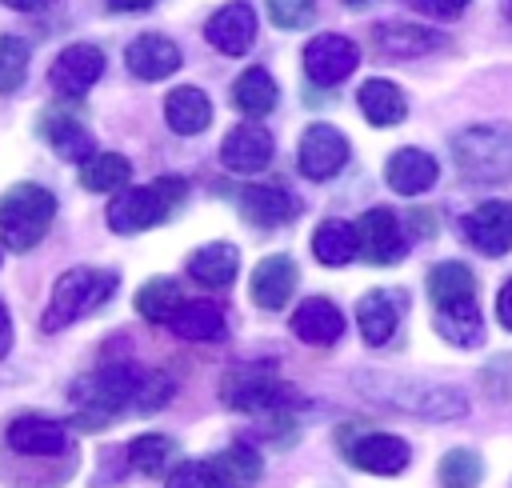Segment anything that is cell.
Returning a JSON list of instances; mask_svg holds the SVG:
<instances>
[{
    "instance_id": "6da1fadb",
    "label": "cell",
    "mask_w": 512,
    "mask_h": 488,
    "mask_svg": "<svg viewBox=\"0 0 512 488\" xmlns=\"http://www.w3.org/2000/svg\"><path fill=\"white\" fill-rule=\"evenodd\" d=\"M172 396V384L164 376H148L136 364H104L100 372L84 376L72 388L76 412L72 424L84 432H100L120 416H148Z\"/></svg>"
},
{
    "instance_id": "7a4b0ae2",
    "label": "cell",
    "mask_w": 512,
    "mask_h": 488,
    "mask_svg": "<svg viewBox=\"0 0 512 488\" xmlns=\"http://www.w3.org/2000/svg\"><path fill=\"white\" fill-rule=\"evenodd\" d=\"M188 196V184L180 176H160L144 188H120L108 204V228L120 232V236H132V232H148L156 224H164Z\"/></svg>"
},
{
    "instance_id": "3957f363",
    "label": "cell",
    "mask_w": 512,
    "mask_h": 488,
    "mask_svg": "<svg viewBox=\"0 0 512 488\" xmlns=\"http://www.w3.org/2000/svg\"><path fill=\"white\" fill-rule=\"evenodd\" d=\"M116 296V272L108 268H68L56 284H52V296H48V308L40 316V328L44 332H60L68 324H76L80 316L104 308L108 300Z\"/></svg>"
},
{
    "instance_id": "277c9868",
    "label": "cell",
    "mask_w": 512,
    "mask_h": 488,
    "mask_svg": "<svg viewBox=\"0 0 512 488\" xmlns=\"http://www.w3.org/2000/svg\"><path fill=\"white\" fill-rule=\"evenodd\" d=\"M52 216H56V196L48 188H40L32 180L12 184L0 196V244L12 252L36 248L48 236Z\"/></svg>"
},
{
    "instance_id": "5b68a950",
    "label": "cell",
    "mask_w": 512,
    "mask_h": 488,
    "mask_svg": "<svg viewBox=\"0 0 512 488\" xmlns=\"http://www.w3.org/2000/svg\"><path fill=\"white\" fill-rule=\"evenodd\" d=\"M452 160L472 184H500L512 176V128L472 124L452 136Z\"/></svg>"
},
{
    "instance_id": "8992f818",
    "label": "cell",
    "mask_w": 512,
    "mask_h": 488,
    "mask_svg": "<svg viewBox=\"0 0 512 488\" xmlns=\"http://www.w3.org/2000/svg\"><path fill=\"white\" fill-rule=\"evenodd\" d=\"M288 396L292 392L272 364H240L220 376V400L232 412H284Z\"/></svg>"
},
{
    "instance_id": "52a82bcc",
    "label": "cell",
    "mask_w": 512,
    "mask_h": 488,
    "mask_svg": "<svg viewBox=\"0 0 512 488\" xmlns=\"http://www.w3.org/2000/svg\"><path fill=\"white\" fill-rule=\"evenodd\" d=\"M356 64H360V48L340 32H320L304 44V72L320 88H332V84L348 80Z\"/></svg>"
},
{
    "instance_id": "ba28073f",
    "label": "cell",
    "mask_w": 512,
    "mask_h": 488,
    "mask_svg": "<svg viewBox=\"0 0 512 488\" xmlns=\"http://www.w3.org/2000/svg\"><path fill=\"white\" fill-rule=\"evenodd\" d=\"M356 248L368 264H400L404 260V228L392 208H368L356 220Z\"/></svg>"
},
{
    "instance_id": "9c48e42d",
    "label": "cell",
    "mask_w": 512,
    "mask_h": 488,
    "mask_svg": "<svg viewBox=\"0 0 512 488\" xmlns=\"http://www.w3.org/2000/svg\"><path fill=\"white\" fill-rule=\"evenodd\" d=\"M296 164H300V172L308 180H332L348 164V140H344V132L332 128V124L304 128L300 148H296Z\"/></svg>"
},
{
    "instance_id": "30bf717a",
    "label": "cell",
    "mask_w": 512,
    "mask_h": 488,
    "mask_svg": "<svg viewBox=\"0 0 512 488\" xmlns=\"http://www.w3.org/2000/svg\"><path fill=\"white\" fill-rule=\"evenodd\" d=\"M460 228H464V240L484 256L512 252V204L508 200H484L460 220Z\"/></svg>"
},
{
    "instance_id": "8fae6325",
    "label": "cell",
    "mask_w": 512,
    "mask_h": 488,
    "mask_svg": "<svg viewBox=\"0 0 512 488\" xmlns=\"http://www.w3.org/2000/svg\"><path fill=\"white\" fill-rule=\"evenodd\" d=\"M204 36L216 52L224 56H244L256 40V8L248 0H232L224 8H216L204 24Z\"/></svg>"
},
{
    "instance_id": "7c38bea8",
    "label": "cell",
    "mask_w": 512,
    "mask_h": 488,
    "mask_svg": "<svg viewBox=\"0 0 512 488\" xmlns=\"http://www.w3.org/2000/svg\"><path fill=\"white\" fill-rule=\"evenodd\" d=\"M104 72V52L96 44H68L52 68H48V84L60 92V96H84Z\"/></svg>"
},
{
    "instance_id": "4fadbf2b",
    "label": "cell",
    "mask_w": 512,
    "mask_h": 488,
    "mask_svg": "<svg viewBox=\"0 0 512 488\" xmlns=\"http://www.w3.org/2000/svg\"><path fill=\"white\" fill-rule=\"evenodd\" d=\"M300 280V268L292 256L276 252V256H264L256 268H252V280H248V292H252V304L264 308V312H280L292 296Z\"/></svg>"
},
{
    "instance_id": "5bb4252c",
    "label": "cell",
    "mask_w": 512,
    "mask_h": 488,
    "mask_svg": "<svg viewBox=\"0 0 512 488\" xmlns=\"http://www.w3.org/2000/svg\"><path fill=\"white\" fill-rule=\"evenodd\" d=\"M4 440H8V448L20 452V456H60V452L68 448V428H64L60 420L24 412V416L8 420Z\"/></svg>"
},
{
    "instance_id": "9a60e30c",
    "label": "cell",
    "mask_w": 512,
    "mask_h": 488,
    "mask_svg": "<svg viewBox=\"0 0 512 488\" xmlns=\"http://www.w3.org/2000/svg\"><path fill=\"white\" fill-rule=\"evenodd\" d=\"M344 456H348L356 468L372 472V476H396V472L408 468L412 448H408V440H400V436H392V432H368V436L352 440V444L344 448Z\"/></svg>"
},
{
    "instance_id": "2e32d148",
    "label": "cell",
    "mask_w": 512,
    "mask_h": 488,
    "mask_svg": "<svg viewBox=\"0 0 512 488\" xmlns=\"http://www.w3.org/2000/svg\"><path fill=\"white\" fill-rule=\"evenodd\" d=\"M268 160H272V136H268V128H260L256 120L228 128V136H224V144H220V164H224L228 172L252 176V172H260V168H268Z\"/></svg>"
},
{
    "instance_id": "e0dca14e",
    "label": "cell",
    "mask_w": 512,
    "mask_h": 488,
    "mask_svg": "<svg viewBox=\"0 0 512 488\" xmlns=\"http://www.w3.org/2000/svg\"><path fill=\"white\" fill-rule=\"evenodd\" d=\"M404 304H408V296L396 292V288H372V292H364L360 304H356V328H360V336L368 344H388L392 332H396V324H400V316H404Z\"/></svg>"
},
{
    "instance_id": "ac0fdd59",
    "label": "cell",
    "mask_w": 512,
    "mask_h": 488,
    "mask_svg": "<svg viewBox=\"0 0 512 488\" xmlns=\"http://www.w3.org/2000/svg\"><path fill=\"white\" fill-rule=\"evenodd\" d=\"M240 216L256 228H280L300 216V200L280 184H248L240 188Z\"/></svg>"
},
{
    "instance_id": "d6986e66",
    "label": "cell",
    "mask_w": 512,
    "mask_h": 488,
    "mask_svg": "<svg viewBox=\"0 0 512 488\" xmlns=\"http://www.w3.org/2000/svg\"><path fill=\"white\" fill-rule=\"evenodd\" d=\"M124 64L136 80H164L180 68V48L160 32H144L124 48Z\"/></svg>"
},
{
    "instance_id": "ffe728a7",
    "label": "cell",
    "mask_w": 512,
    "mask_h": 488,
    "mask_svg": "<svg viewBox=\"0 0 512 488\" xmlns=\"http://www.w3.org/2000/svg\"><path fill=\"white\" fill-rule=\"evenodd\" d=\"M292 332H296L304 344L328 348V344H336V340L344 336V312H340L328 296H308V300H300L296 312H292Z\"/></svg>"
},
{
    "instance_id": "44dd1931",
    "label": "cell",
    "mask_w": 512,
    "mask_h": 488,
    "mask_svg": "<svg viewBox=\"0 0 512 488\" xmlns=\"http://www.w3.org/2000/svg\"><path fill=\"white\" fill-rule=\"evenodd\" d=\"M436 176H440V168H436V160H432L424 148H396V152L388 156V164H384V180H388V188L400 192V196H420V192H428V188L436 184Z\"/></svg>"
},
{
    "instance_id": "7402d4cb",
    "label": "cell",
    "mask_w": 512,
    "mask_h": 488,
    "mask_svg": "<svg viewBox=\"0 0 512 488\" xmlns=\"http://www.w3.org/2000/svg\"><path fill=\"white\" fill-rule=\"evenodd\" d=\"M372 40L380 52L388 56H424V52H436L444 44V36L436 28H424V24H408V20H388V24H376L372 28Z\"/></svg>"
},
{
    "instance_id": "603a6c76",
    "label": "cell",
    "mask_w": 512,
    "mask_h": 488,
    "mask_svg": "<svg viewBox=\"0 0 512 488\" xmlns=\"http://www.w3.org/2000/svg\"><path fill=\"white\" fill-rule=\"evenodd\" d=\"M40 136L52 144V152L60 160H72V164H84L96 152L92 132L76 116H68V112H44L40 116Z\"/></svg>"
},
{
    "instance_id": "cb8c5ba5",
    "label": "cell",
    "mask_w": 512,
    "mask_h": 488,
    "mask_svg": "<svg viewBox=\"0 0 512 488\" xmlns=\"http://www.w3.org/2000/svg\"><path fill=\"white\" fill-rule=\"evenodd\" d=\"M356 104H360L364 120L376 124V128H392V124H400V120L408 116V100H404L400 84H392V80H384V76L364 80L360 92H356Z\"/></svg>"
},
{
    "instance_id": "d4e9b609",
    "label": "cell",
    "mask_w": 512,
    "mask_h": 488,
    "mask_svg": "<svg viewBox=\"0 0 512 488\" xmlns=\"http://www.w3.org/2000/svg\"><path fill=\"white\" fill-rule=\"evenodd\" d=\"M164 120H168V128L176 136H196V132H204L212 124V104H208V96L200 88L180 84V88H172L164 96Z\"/></svg>"
},
{
    "instance_id": "484cf974",
    "label": "cell",
    "mask_w": 512,
    "mask_h": 488,
    "mask_svg": "<svg viewBox=\"0 0 512 488\" xmlns=\"http://www.w3.org/2000/svg\"><path fill=\"white\" fill-rule=\"evenodd\" d=\"M236 268H240V252L232 244H224V240L220 244H204V248H196L188 256V276L196 284H204V288H228Z\"/></svg>"
},
{
    "instance_id": "4316f807",
    "label": "cell",
    "mask_w": 512,
    "mask_h": 488,
    "mask_svg": "<svg viewBox=\"0 0 512 488\" xmlns=\"http://www.w3.org/2000/svg\"><path fill=\"white\" fill-rule=\"evenodd\" d=\"M208 464H212L216 488H256L260 468H264L260 452H256V448H248V444H232V448H224V452L208 456Z\"/></svg>"
},
{
    "instance_id": "83f0119b",
    "label": "cell",
    "mask_w": 512,
    "mask_h": 488,
    "mask_svg": "<svg viewBox=\"0 0 512 488\" xmlns=\"http://www.w3.org/2000/svg\"><path fill=\"white\" fill-rule=\"evenodd\" d=\"M276 80L264 72V68H244L236 80H232V108L244 112L248 120H260L276 108Z\"/></svg>"
},
{
    "instance_id": "f1b7e54d",
    "label": "cell",
    "mask_w": 512,
    "mask_h": 488,
    "mask_svg": "<svg viewBox=\"0 0 512 488\" xmlns=\"http://www.w3.org/2000/svg\"><path fill=\"white\" fill-rule=\"evenodd\" d=\"M168 328L180 340H220L224 336V308L212 300H184Z\"/></svg>"
},
{
    "instance_id": "f546056e",
    "label": "cell",
    "mask_w": 512,
    "mask_h": 488,
    "mask_svg": "<svg viewBox=\"0 0 512 488\" xmlns=\"http://www.w3.org/2000/svg\"><path fill=\"white\" fill-rule=\"evenodd\" d=\"M428 300L432 308H448V304H460V300H476V276L468 264L460 260H444L428 272Z\"/></svg>"
},
{
    "instance_id": "4dcf8cb0",
    "label": "cell",
    "mask_w": 512,
    "mask_h": 488,
    "mask_svg": "<svg viewBox=\"0 0 512 488\" xmlns=\"http://www.w3.org/2000/svg\"><path fill=\"white\" fill-rule=\"evenodd\" d=\"M436 332H440L448 344H456V348H472V344H480V336H484L480 304H476V300H460V304L436 308Z\"/></svg>"
},
{
    "instance_id": "1f68e13d",
    "label": "cell",
    "mask_w": 512,
    "mask_h": 488,
    "mask_svg": "<svg viewBox=\"0 0 512 488\" xmlns=\"http://www.w3.org/2000/svg\"><path fill=\"white\" fill-rule=\"evenodd\" d=\"M312 256L328 268L348 264L352 256H360L356 248V224L348 220H320V228L312 232Z\"/></svg>"
},
{
    "instance_id": "d6a6232c",
    "label": "cell",
    "mask_w": 512,
    "mask_h": 488,
    "mask_svg": "<svg viewBox=\"0 0 512 488\" xmlns=\"http://www.w3.org/2000/svg\"><path fill=\"white\" fill-rule=\"evenodd\" d=\"M132 180V164L120 152H92L80 164V188L88 192H120Z\"/></svg>"
},
{
    "instance_id": "836d02e7",
    "label": "cell",
    "mask_w": 512,
    "mask_h": 488,
    "mask_svg": "<svg viewBox=\"0 0 512 488\" xmlns=\"http://www.w3.org/2000/svg\"><path fill=\"white\" fill-rule=\"evenodd\" d=\"M180 304H184L180 284L168 280V276H156V280L140 284V292H136V312H140L144 320H152V324H168Z\"/></svg>"
},
{
    "instance_id": "e575fe53",
    "label": "cell",
    "mask_w": 512,
    "mask_h": 488,
    "mask_svg": "<svg viewBox=\"0 0 512 488\" xmlns=\"http://www.w3.org/2000/svg\"><path fill=\"white\" fill-rule=\"evenodd\" d=\"M172 452H176V444H172L168 436L148 432V436H136V440L128 444V464H132L136 472H144V476H164Z\"/></svg>"
},
{
    "instance_id": "d590c367",
    "label": "cell",
    "mask_w": 512,
    "mask_h": 488,
    "mask_svg": "<svg viewBox=\"0 0 512 488\" xmlns=\"http://www.w3.org/2000/svg\"><path fill=\"white\" fill-rule=\"evenodd\" d=\"M484 476V464L476 452L468 448H452L448 456H440V484L444 488H476Z\"/></svg>"
},
{
    "instance_id": "8d00e7d4",
    "label": "cell",
    "mask_w": 512,
    "mask_h": 488,
    "mask_svg": "<svg viewBox=\"0 0 512 488\" xmlns=\"http://www.w3.org/2000/svg\"><path fill=\"white\" fill-rule=\"evenodd\" d=\"M28 72V44L20 36H0V92H16Z\"/></svg>"
},
{
    "instance_id": "74e56055",
    "label": "cell",
    "mask_w": 512,
    "mask_h": 488,
    "mask_svg": "<svg viewBox=\"0 0 512 488\" xmlns=\"http://www.w3.org/2000/svg\"><path fill=\"white\" fill-rule=\"evenodd\" d=\"M268 4V16L276 28H308L312 16H316V0H264Z\"/></svg>"
},
{
    "instance_id": "f35d334b",
    "label": "cell",
    "mask_w": 512,
    "mask_h": 488,
    "mask_svg": "<svg viewBox=\"0 0 512 488\" xmlns=\"http://www.w3.org/2000/svg\"><path fill=\"white\" fill-rule=\"evenodd\" d=\"M164 488H216L212 464H208V460H180V464L164 476Z\"/></svg>"
},
{
    "instance_id": "ab89813d",
    "label": "cell",
    "mask_w": 512,
    "mask_h": 488,
    "mask_svg": "<svg viewBox=\"0 0 512 488\" xmlns=\"http://www.w3.org/2000/svg\"><path fill=\"white\" fill-rule=\"evenodd\" d=\"M468 4H472V0H412V8H416V12L436 16V20H456Z\"/></svg>"
},
{
    "instance_id": "60d3db41",
    "label": "cell",
    "mask_w": 512,
    "mask_h": 488,
    "mask_svg": "<svg viewBox=\"0 0 512 488\" xmlns=\"http://www.w3.org/2000/svg\"><path fill=\"white\" fill-rule=\"evenodd\" d=\"M496 316H500V324L512 332V280H504V288H500V296H496Z\"/></svg>"
},
{
    "instance_id": "b9f144b4",
    "label": "cell",
    "mask_w": 512,
    "mask_h": 488,
    "mask_svg": "<svg viewBox=\"0 0 512 488\" xmlns=\"http://www.w3.org/2000/svg\"><path fill=\"white\" fill-rule=\"evenodd\" d=\"M8 348H12V316H8V308L0 300V360L8 356Z\"/></svg>"
},
{
    "instance_id": "7bdbcfd3",
    "label": "cell",
    "mask_w": 512,
    "mask_h": 488,
    "mask_svg": "<svg viewBox=\"0 0 512 488\" xmlns=\"http://www.w3.org/2000/svg\"><path fill=\"white\" fill-rule=\"evenodd\" d=\"M156 0H108V8H116V12H144V8H152Z\"/></svg>"
},
{
    "instance_id": "ee69618b",
    "label": "cell",
    "mask_w": 512,
    "mask_h": 488,
    "mask_svg": "<svg viewBox=\"0 0 512 488\" xmlns=\"http://www.w3.org/2000/svg\"><path fill=\"white\" fill-rule=\"evenodd\" d=\"M8 8H16V12H40V8H48L52 0H4Z\"/></svg>"
},
{
    "instance_id": "f6af8a7d",
    "label": "cell",
    "mask_w": 512,
    "mask_h": 488,
    "mask_svg": "<svg viewBox=\"0 0 512 488\" xmlns=\"http://www.w3.org/2000/svg\"><path fill=\"white\" fill-rule=\"evenodd\" d=\"M348 8H364V4H372V0H344Z\"/></svg>"
}]
</instances>
